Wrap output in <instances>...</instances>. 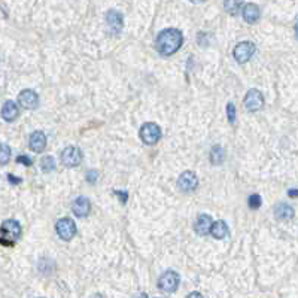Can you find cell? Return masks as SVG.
I'll return each mask as SVG.
<instances>
[{
  "instance_id": "7c38bea8",
  "label": "cell",
  "mask_w": 298,
  "mask_h": 298,
  "mask_svg": "<svg viewBox=\"0 0 298 298\" xmlns=\"http://www.w3.org/2000/svg\"><path fill=\"white\" fill-rule=\"evenodd\" d=\"M72 212H73V215L78 216V218H85V216H88L90 212H91V203H90V200L85 199V197H78V199L73 201V204H72Z\"/></svg>"
},
{
  "instance_id": "3957f363",
  "label": "cell",
  "mask_w": 298,
  "mask_h": 298,
  "mask_svg": "<svg viewBox=\"0 0 298 298\" xmlns=\"http://www.w3.org/2000/svg\"><path fill=\"white\" fill-rule=\"evenodd\" d=\"M140 139L145 145L154 146L160 142L161 139V128L155 122H146L140 128Z\"/></svg>"
},
{
  "instance_id": "8992f818",
  "label": "cell",
  "mask_w": 298,
  "mask_h": 298,
  "mask_svg": "<svg viewBox=\"0 0 298 298\" xmlns=\"http://www.w3.org/2000/svg\"><path fill=\"white\" fill-rule=\"evenodd\" d=\"M57 234L61 240L64 242H70L75 236H76V224L73 219L70 218H61L57 225H55Z\"/></svg>"
},
{
  "instance_id": "30bf717a",
  "label": "cell",
  "mask_w": 298,
  "mask_h": 298,
  "mask_svg": "<svg viewBox=\"0 0 298 298\" xmlns=\"http://www.w3.org/2000/svg\"><path fill=\"white\" fill-rule=\"evenodd\" d=\"M18 103H19L21 107H24L27 110L37 109V106H39V96L34 91H31V90H24L18 96Z\"/></svg>"
},
{
  "instance_id": "6da1fadb",
  "label": "cell",
  "mask_w": 298,
  "mask_h": 298,
  "mask_svg": "<svg viewBox=\"0 0 298 298\" xmlns=\"http://www.w3.org/2000/svg\"><path fill=\"white\" fill-rule=\"evenodd\" d=\"M184 43V34L178 28H166L158 33L155 39V49L163 57H170L181 49Z\"/></svg>"
},
{
  "instance_id": "4316f807",
  "label": "cell",
  "mask_w": 298,
  "mask_h": 298,
  "mask_svg": "<svg viewBox=\"0 0 298 298\" xmlns=\"http://www.w3.org/2000/svg\"><path fill=\"white\" fill-rule=\"evenodd\" d=\"M97 176H99V173H97V172H94V170H91V172L88 173V176H87V181L93 184V182H96Z\"/></svg>"
},
{
  "instance_id": "9c48e42d",
  "label": "cell",
  "mask_w": 298,
  "mask_h": 298,
  "mask_svg": "<svg viewBox=\"0 0 298 298\" xmlns=\"http://www.w3.org/2000/svg\"><path fill=\"white\" fill-rule=\"evenodd\" d=\"M178 187L184 193H193L199 187V178L194 172H184L178 179Z\"/></svg>"
},
{
  "instance_id": "ffe728a7",
  "label": "cell",
  "mask_w": 298,
  "mask_h": 298,
  "mask_svg": "<svg viewBox=\"0 0 298 298\" xmlns=\"http://www.w3.org/2000/svg\"><path fill=\"white\" fill-rule=\"evenodd\" d=\"M224 7L228 13L237 15L242 7V0H224Z\"/></svg>"
},
{
  "instance_id": "83f0119b",
  "label": "cell",
  "mask_w": 298,
  "mask_h": 298,
  "mask_svg": "<svg viewBox=\"0 0 298 298\" xmlns=\"http://www.w3.org/2000/svg\"><path fill=\"white\" fill-rule=\"evenodd\" d=\"M7 179H9V182L10 184H13V185H18V184H21V178H15L13 175H7Z\"/></svg>"
},
{
  "instance_id": "277c9868",
  "label": "cell",
  "mask_w": 298,
  "mask_h": 298,
  "mask_svg": "<svg viewBox=\"0 0 298 298\" xmlns=\"http://www.w3.org/2000/svg\"><path fill=\"white\" fill-rule=\"evenodd\" d=\"M255 51H257L255 45H254L252 42L245 40V42L237 43V46H236L234 51H233V57H234V60H236L237 63L245 64V63H248V61L254 57Z\"/></svg>"
},
{
  "instance_id": "5bb4252c",
  "label": "cell",
  "mask_w": 298,
  "mask_h": 298,
  "mask_svg": "<svg viewBox=\"0 0 298 298\" xmlns=\"http://www.w3.org/2000/svg\"><path fill=\"white\" fill-rule=\"evenodd\" d=\"M242 16H243V19L246 22L255 24V22H258V19L261 16V10H260V7L255 3H248L242 9Z\"/></svg>"
},
{
  "instance_id": "f546056e",
  "label": "cell",
  "mask_w": 298,
  "mask_h": 298,
  "mask_svg": "<svg viewBox=\"0 0 298 298\" xmlns=\"http://www.w3.org/2000/svg\"><path fill=\"white\" fill-rule=\"evenodd\" d=\"M190 1H193V3H203V1H206V0H190Z\"/></svg>"
},
{
  "instance_id": "8fae6325",
  "label": "cell",
  "mask_w": 298,
  "mask_h": 298,
  "mask_svg": "<svg viewBox=\"0 0 298 298\" xmlns=\"http://www.w3.org/2000/svg\"><path fill=\"white\" fill-rule=\"evenodd\" d=\"M106 24H107L109 30H110L113 34H118V33L122 30V25H124V18H122L121 12L110 9V10L106 13Z\"/></svg>"
},
{
  "instance_id": "52a82bcc",
  "label": "cell",
  "mask_w": 298,
  "mask_h": 298,
  "mask_svg": "<svg viewBox=\"0 0 298 298\" xmlns=\"http://www.w3.org/2000/svg\"><path fill=\"white\" fill-rule=\"evenodd\" d=\"M179 287V275L173 270L163 273L158 279V288L163 293H175Z\"/></svg>"
},
{
  "instance_id": "ba28073f",
  "label": "cell",
  "mask_w": 298,
  "mask_h": 298,
  "mask_svg": "<svg viewBox=\"0 0 298 298\" xmlns=\"http://www.w3.org/2000/svg\"><path fill=\"white\" fill-rule=\"evenodd\" d=\"M245 107L249 112H257L264 106V96L258 90H249L245 96Z\"/></svg>"
},
{
  "instance_id": "cb8c5ba5",
  "label": "cell",
  "mask_w": 298,
  "mask_h": 298,
  "mask_svg": "<svg viewBox=\"0 0 298 298\" xmlns=\"http://www.w3.org/2000/svg\"><path fill=\"white\" fill-rule=\"evenodd\" d=\"M9 158H10V148L6 143H3L1 145V158H0V163L6 164L9 161Z\"/></svg>"
},
{
  "instance_id": "603a6c76",
  "label": "cell",
  "mask_w": 298,
  "mask_h": 298,
  "mask_svg": "<svg viewBox=\"0 0 298 298\" xmlns=\"http://www.w3.org/2000/svg\"><path fill=\"white\" fill-rule=\"evenodd\" d=\"M236 106L233 103H228L227 104V118L230 121V124H234L236 122Z\"/></svg>"
},
{
  "instance_id": "f1b7e54d",
  "label": "cell",
  "mask_w": 298,
  "mask_h": 298,
  "mask_svg": "<svg viewBox=\"0 0 298 298\" xmlns=\"http://www.w3.org/2000/svg\"><path fill=\"white\" fill-rule=\"evenodd\" d=\"M288 196L293 197V199H294V197H298V190H290V191H288Z\"/></svg>"
},
{
  "instance_id": "4fadbf2b",
  "label": "cell",
  "mask_w": 298,
  "mask_h": 298,
  "mask_svg": "<svg viewBox=\"0 0 298 298\" xmlns=\"http://www.w3.org/2000/svg\"><path fill=\"white\" fill-rule=\"evenodd\" d=\"M212 225H213L212 218L209 215L203 213V215H199V218L194 224V230L199 236H207L212 231Z\"/></svg>"
},
{
  "instance_id": "ac0fdd59",
  "label": "cell",
  "mask_w": 298,
  "mask_h": 298,
  "mask_svg": "<svg viewBox=\"0 0 298 298\" xmlns=\"http://www.w3.org/2000/svg\"><path fill=\"white\" fill-rule=\"evenodd\" d=\"M210 234L216 239V240H222L228 236V225L224 221H216L212 225V231Z\"/></svg>"
},
{
  "instance_id": "d6986e66",
  "label": "cell",
  "mask_w": 298,
  "mask_h": 298,
  "mask_svg": "<svg viewBox=\"0 0 298 298\" xmlns=\"http://www.w3.org/2000/svg\"><path fill=\"white\" fill-rule=\"evenodd\" d=\"M225 160V151L221 145H215L210 151V163L213 166H221Z\"/></svg>"
},
{
  "instance_id": "9a60e30c",
  "label": "cell",
  "mask_w": 298,
  "mask_h": 298,
  "mask_svg": "<svg viewBox=\"0 0 298 298\" xmlns=\"http://www.w3.org/2000/svg\"><path fill=\"white\" fill-rule=\"evenodd\" d=\"M18 115H19V109L16 103L12 100H6L1 106V118L7 122H12L18 118Z\"/></svg>"
},
{
  "instance_id": "d4e9b609",
  "label": "cell",
  "mask_w": 298,
  "mask_h": 298,
  "mask_svg": "<svg viewBox=\"0 0 298 298\" xmlns=\"http://www.w3.org/2000/svg\"><path fill=\"white\" fill-rule=\"evenodd\" d=\"M16 163H19V164H24V166L30 167V166L33 164V160H31L30 157H27V155H19V157L16 158Z\"/></svg>"
},
{
  "instance_id": "4dcf8cb0",
  "label": "cell",
  "mask_w": 298,
  "mask_h": 298,
  "mask_svg": "<svg viewBox=\"0 0 298 298\" xmlns=\"http://www.w3.org/2000/svg\"><path fill=\"white\" fill-rule=\"evenodd\" d=\"M296 36L298 37V21H297V24H296Z\"/></svg>"
},
{
  "instance_id": "5b68a950",
  "label": "cell",
  "mask_w": 298,
  "mask_h": 298,
  "mask_svg": "<svg viewBox=\"0 0 298 298\" xmlns=\"http://www.w3.org/2000/svg\"><path fill=\"white\" fill-rule=\"evenodd\" d=\"M82 151L78 146H67L63 149L61 152V163L63 166L72 169V167H78L82 163Z\"/></svg>"
},
{
  "instance_id": "2e32d148",
  "label": "cell",
  "mask_w": 298,
  "mask_h": 298,
  "mask_svg": "<svg viewBox=\"0 0 298 298\" xmlns=\"http://www.w3.org/2000/svg\"><path fill=\"white\" fill-rule=\"evenodd\" d=\"M28 145H30V149L36 154L42 152L45 148H46V136L45 133L42 131H34L31 136H30V140H28Z\"/></svg>"
},
{
  "instance_id": "44dd1931",
  "label": "cell",
  "mask_w": 298,
  "mask_h": 298,
  "mask_svg": "<svg viewBox=\"0 0 298 298\" xmlns=\"http://www.w3.org/2000/svg\"><path fill=\"white\" fill-rule=\"evenodd\" d=\"M40 167H42V170H43L45 173H49V172H52V170L55 169V161H54V158H52L51 155H46V157H43V158H42V161H40Z\"/></svg>"
},
{
  "instance_id": "7402d4cb",
  "label": "cell",
  "mask_w": 298,
  "mask_h": 298,
  "mask_svg": "<svg viewBox=\"0 0 298 298\" xmlns=\"http://www.w3.org/2000/svg\"><path fill=\"white\" fill-rule=\"evenodd\" d=\"M248 204H249V207L254 209V210L260 209L261 204H263V199H261V196H260V194H252V196H249V199H248Z\"/></svg>"
},
{
  "instance_id": "e0dca14e",
  "label": "cell",
  "mask_w": 298,
  "mask_h": 298,
  "mask_svg": "<svg viewBox=\"0 0 298 298\" xmlns=\"http://www.w3.org/2000/svg\"><path fill=\"white\" fill-rule=\"evenodd\" d=\"M275 215L278 216V219L281 221H288V219H293L294 216V209L290 206V204H285V203H279L275 209Z\"/></svg>"
},
{
  "instance_id": "484cf974",
  "label": "cell",
  "mask_w": 298,
  "mask_h": 298,
  "mask_svg": "<svg viewBox=\"0 0 298 298\" xmlns=\"http://www.w3.org/2000/svg\"><path fill=\"white\" fill-rule=\"evenodd\" d=\"M113 193H115V196H116L118 199H121V203H122V204L127 203V200H128V193H125V191H113Z\"/></svg>"
},
{
  "instance_id": "7a4b0ae2",
  "label": "cell",
  "mask_w": 298,
  "mask_h": 298,
  "mask_svg": "<svg viewBox=\"0 0 298 298\" xmlns=\"http://www.w3.org/2000/svg\"><path fill=\"white\" fill-rule=\"evenodd\" d=\"M21 237V225L15 219H6L1 224V246H13L15 240Z\"/></svg>"
}]
</instances>
